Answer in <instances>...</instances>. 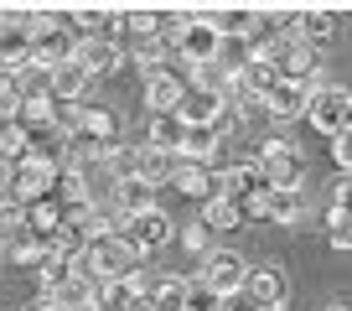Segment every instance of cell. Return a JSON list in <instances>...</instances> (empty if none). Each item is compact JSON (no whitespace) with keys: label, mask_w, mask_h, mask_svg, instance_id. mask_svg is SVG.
Listing matches in <instances>:
<instances>
[{"label":"cell","mask_w":352,"mask_h":311,"mask_svg":"<svg viewBox=\"0 0 352 311\" xmlns=\"http://www.w3.org/2000/svg\"><path fill=\"white\" fill-rule=\"evenodd\" d=\"M78 52V32L67 21V11H32L26 16V63L36 67H63Z\"/></svg>","instance_id":"cell-1"},{"label":"cell","mask_w":352,"mask_h":311,"mask_svg":"<svg viewBox=\"0 0 352 311\" xmlns=\"http://www.w3.org/2000/svg\"><path fill=\"white\" fill-rule=\"evenodd\" d=\"M52 182H57V161H47V156H32V151H26L21 161H11V167H6L0 197L16 202V208H32V202L52 197Z\"/></svg>","instance_id":"cell-2"},{"label":"cell","mask_w":352,"mask_h":311,"mask_svg":"<svg viewBox=\"0 0 352 311\" xmlns=\"http://www.w3.org/2000/svg\"><path fill=\"white\" fill-rule=\"evenodd\" d=\"M140 265V259L130 255V244H124L120 233H104V239H88L83 255L73 259V270L83 280H94V286H104V280H124L130 270Z\"/></svg>","instance_id":"cell-3"},{"label":"cell","mask_w":352,"mask_h":311,"mask_svg":"<svg viewBox=\"0 0 352 311\" xmlns=\"http://www.w3.org/2000/svg\"><path fill=\"white\" fill-rule=\"evenodd\" d=\"M259 177L270 192H300V182H306V161H300L296 140L290 135H270V140L259 145Z\"/></svg>","instance_id":"cell-4"},{"label":"cell","mask_w":352,"mask_h":311,"mask_svg":"<svg viewBox=\"0 0 352 311\" xmlns=\"http://www.w3.org/2000/svg\"><path fill=\"white\" fill-rule=\"evenodd\" d=\"M300 114H306L321 135H342L352 125V94L337 89V83H321V89L306 94V109H300Z\"/></svg>","instance_id":"cell-5"},{"label":"cell","mask_w":352,"mask_h":311,"mask_svg":"<svg viewBox=\"0 0 352 311\" xmlns=\"http://www.w3.org/2000/svg\"><path fill=\"white\" fill-rule=\"evenodd\" d=\"M120 239L130 244V255L140 259V255H151V249L171 244V239H176V223L166 218L161 208H145V213H130V218L120 223Z\"/></svg>","instance_id":"cell-6"},{"label":"cell","mask_w":352,"mask_h":311,"mask_svg":"<svg viewBox=\"0 0 352 311\" xmlns=\"http://www.w3.org/2000/svg\"><path fill=\"white\" fill-rule=\"evenodd\" d=\"M218 42H223V36L202 21V11H182V32L171 36V57L202 67V63H212V57H218Z\"/></svg>","instance_id":"cell-7"},{"label":"cell","mask_w":352,"mask_h":311,"mask_svg":"<svg viewBox=\"0 0 352 311\" xmlns=\"http://www.w3.org/2000/svg\"><path fill=\"white\" fill-rule=\"evenodd\" d=\"M243 275H249V265H243L239 249H212V255L202 259V286H208L218 301H239L243 296Z\"/></svg>","instance_id":"cell-8"},{"label":"cell","mask_w":352,"mask_h":311,"mask_svg":"<svg viewBox=\"0 0 352 311\" xmlns=\"http://www.w3.org/2000/svg\"><path fill=\"white\" fill-rule=\"evenodd\" d=\"M243 296L254 301V311L285 306V301H290V275H285V265H249V275H243Z\"/></svg>","instance_id":"cell-9"},{"label":"cell","mask_w":352,"mask_h":311,"mask_svg":"<svg viewBox=\"0 0 352 311\" xmlns=\"http://www.w3.org/2000/svg\"><path fill=\"white\" fill-rule=\"evenodd\" d=\"M73 63L83 67L88 78H99V73H120V67H124V47L114 42V36H78Z\"/></svg>","instance_id":"cell-10"},{"label":"cell","mask_w":352,"mask_h":311,"mask_svg":"<svg viewBox=\"0 0 352 311\" xmlns=\"http://www.w3.org/2000/svg\"><path fill=\"white\" fill-rule=\"evenodd\" d=\"M67 140H78L83 151L99 156L104 145L114 140V109H104V104H83V109H78V130L67 135Z\"/></svg>","instance_id":"cell-11"},{"label":"cell","mask_w":352,"mask_h":311,"mask_svg":"<svg viewBox=\"0 0 352 311\" xmlns=\"http://www.w3.org/2000/svg\"><path fill=\"white\" fill-rule=\"evenodd\" d=\"M166 187H176L182 197H192V202H208V197H218V171L202 167V161H176V171H171Z\"/></svg>","instance_id":"cell-12"},{"label":"cell","mask_w":352,"mask_h":311,"mask_svg":"<svg viewBox=\"0 0 352 311\" xmlns=\"http://www.w3.org/2000/svg\"><path fill=\"white\" fill-rule=\"evenodd\" d=\"M337 11H296L290 16V26H285V36L296 47H311V52H316V47H327L331 42V32H337Z\"/></svg>","instance_id":"cell-13"},{"label":"cell","mask_w":352,"mask_h":311,"mask_svg":"<svg viewBox=\"0 0 352 311\" xmlns=\"http://www.w3.org/2000/svg\"><path fill=\"white\" fill-rule=\"evenodd\" d=\"M182 94H187V78L176 73V67H161V73L145 78V109L151 114H176Z\"/></svg>","instance_id":"cell-14"},{"label":"cell","mask_w":352,"mask_h":311,"mask_svg":"<svg viewBox=\"0 0 352 311\" xmlns=\"http://www.w3.org/2000/svg\"><path fill=\"white\" fill-rule=\"evenodd\" d=\"M0 255H11L16 265H32V270H42L47 259H57V255H52V239H47V233H32V228L11 233V239L0 244Z\"/></svg>","instance_id":"cell-15"},{"label":"cell","mask_w":352,"mask_h":311,"mask_svg":"<svg viewBox=\"0 0 352 311\" xmlns=\"http://www.w3.org/2000/svg\"><path fill=\"white\" fill-rule=\"evenodd\" d=\"M254 192H264V177H259V167H254V161H233V167L218 171V197L243 202V197H254Z\"/></svg>","instance_id":"cell-16"},{"label":"cell","mask_w":352,"mask_h":311,"mask_svg":"<svg viewBox=\"0 0 352 311\" xmlns=\"http://www.w3.org/2000/svg\"><path fill=\"white\" fill-rule=\"evenodd\" d=\"M218 151H223V135L212 130V125H182V145H176V161H202V167H208Z\"/></svg>","instance_id":"cell-17"},{"label":"cell","mask_w":352,"mask_h":311,"mask_svg":"<svg viewBox=\"0 0 352 311\" xmlns=\"http://www.w3.org/2000/svg\"><path fill=\"white\" fill-rule=\"evenodd\" d=\"M67 21H73L78 36H114L124 26V11H109V6H78V11H67Z\"/></svg>","instance_id":"cell-18"},{"label":"cell","mask_w":352,"mask_h":311,"mask_svg":"<svg viewBox=\"0 0 352 311\" xmlns=\"http://www.w3.org/2000/svg\"><path fill=\"white\" fill-rule=\"evenodd\" d=\"M11 89L21 104H47L52 99V73L36 63H21V67H11Z\"/></svg>","instance_id":"cell-19"},{"label":"cell","mask_w":352,"mask_h":311,"mask_svg":"<svg viewBox=\"0 0 352 311\" xmlns=\"http://www.w3.org/2000/svg\"><path fill=\"white\" fill-rule=\"evenodd\" d=\"M124 57H135V67L151 78V73H161V67H171V42L155 36V32H135V47Z\"/></svg>","instance_id":"cell-20"},{"label":"cell","mask_w":352,"mask_h":311,"mask_svg":"<svg viewBox=\"0 0 352 311\" xmlns=\"http://www.w3.org/2000/svg\"><path fill=\"white\" fill-rule=\"evenodd\" d=\"M259 109L270 114L275 125H290V120H300V109H306V89H290V83H275V89L259 99Z\"/></svg>","instance_id":"cell-21"},{"label":"cell","mask_w":352,"mask_h":311,"mask_svg":"<svg viewBox=\"0 0 352 311\" xmlns=\"http://www.w3.org/2000/svg\"><path fill=\"white\" fill-rule=\"evenodd\" d=\"M171 171H176V156L151 151V145H135V177H140V182L161 187V182H171Z\"/></svg>","instance_id":"cell-22"},{"label":"cell","mask_w":352,"mask_h":311,"mask_svg":"<svg viewBox=\"0 0 352 311\" xmlns=\"http://www.w3.org/2000/svg\"><path fill=\"white\" fill-rule=\"evenodd\" d=\"M94 290H99V286H94V280H83V275L73 270V275H67V286H57L52 296H47V306H57V311H83V306H94Z\"/></svg>","instance_id":"cell-23"},{"label":"cell","mask_w":352,"mask_h":311,"mask_svg":"<svg viewBox=\"0 0 352 311\" xmlns=\"http://www.w3.org/2000/svg\"><path fill=\"white\" fill-rule=\"evenodd\" d=\"M83 89H88V73L67 57L63 67H52V99H63V104H83Z\"/></svg>","instance_id":"cell-24"},{"label":"cell","mask_w":352,"mask_h":311,"mask_svg":"<svg viewBox=\"0 0 352 311\" xmlns=\"http://www.w3.org/2000/svg\"><path fill=\"white\" fill-rule=\"evenodd\" d=\"M145 145L176 156V145H182V120H176V114H151V120H145Z\"/></svg>","instance_id":"cell-25"},{"label":"cell","mask_w":352,"mask_h":311,"mask_svg":"<svg viewBox=\"0 0 352 311\" xmlns=\"http://www.w3.org/2000/svg\"><path fill=\"white\" fill-rule=\"evenodd\" d=\"M202 228H208V233H233V228H239V202H228V197H208V202H202Z\"/></svg>","instance_id":"cell-26"},{"label":"cell","mask_w":352,"mask_h":311,"mask_svg":"<svg viewBox=\"0 0 352 311\" xmlns=\"http://www.w3.org/2000/svg\"><path fill=\"white\" fill-rule=\"evenodd\" d=\"M151 182H140V177H120V182H114V202H120V208H124V218H130V213H145V208H155V202H151Z\"/></svg>","instance_id":"cell-27"},{"label":"cell","mask_w":352,"mask_h":311,"mask_svg":"<svg viewBox=\"0 0 352 311\" xmlns=\"http://www.w3.org/2000/svg\"><path fill=\"white\" fill-rule=\"evenodd\" d=\"M182 301H187V280H176V275H161L151 290V301L145 306L151 311H182Z\"/></svg>","instance_id":"cell-28"},{"label":"cell","mask_w":352,"mask_h":311,"mask_svg":"<svg viewBox=\"0 0 352 311\" xmlns=\"http://www.w3.org/2000/svg\"><path fill=\"white\" fill-rule=\"evenodd\" d=\"M26 228H32V233H47V239H52V233L63 228V208H57V197L32 202V208H26Z\"/></svg>","instance_id":"cell-29"},{"label":"cell","mask_w":352,"mask_h":311,"mask_svg":"<svg viewBox=\"0 0 352 311\" xmlns=\"http://www.w3.org/2000/svg\"><path fill=\"white\" fill-rule=\"evenodd\" d=\"M306 218V197L300 192H270V223H300Z\"/></svg>","instance_id":"cell-30"},{"label":"cell","mask_w":352,"mask_h":311,"mask_svg":"<svg viewBox=\"0 0 352 311\" xmlns=\"http://www.w3.org/2000/svg\"><path fill=\"white\" fill-rule=\"evenodd\" d=\"M99 167H109V171H114V182H120V177H135V145L109 140V145L99 151Z\"/></svg>","instance_id":"cell-31"},{"label":"cell","mask_w":352,"mask_h":311,"mask_svg":"<svg viewBox=\"0 0 352 311\" xmlns=\"http://www.w3.org/2000/svg\"><path fill=\"white\" fill-rule=\"evenodd\" d=\"M176 239H182V249H187V255H202V259H208V255H212V233H208V228H202V223H197V218H192V223H187V228H176Z\"/></svg>","instance_id":"cell-32"},{"label":"cell","mask_w":352,"mask_h":311,"mask_svg":"<svg viewBox=\"0 0 352 311\" xmlns=\"http://www.w3.org/2000/svg\"><path fill=\"white\" fill-rule=\"evenodd\" d=\"M155 280H161V275H151V270H145V265H135L130 275H124V286H130V296H135V301H151Z\"/></svg>","instance_id":"cell-33"},{"label":"cell","mask_w":352,"mask_h":311,"mask_svg":"<svg viewBox=\"0 0 352 311\" xmlns=\"http://www.w3.org/2000/svg\"><path fill=\"white\" fill-rule=\"evenodd\" d=\"M218 306H223V301L212 296L202 280H197V286H187V301H182V311H218Z\"/></svg>","instance_id":"cell-34"},{"label":"cell","mask_w":352,"mask_h":311,"mask_svg":"<svg viewBox=\"0 0 352 311\" xmlns=\"http://www.w3.org/2000/svg\"><path fill=\"white\" fill-rule=\"evenodd\" d=\"M239 218H254V223H270V187L254 192V197L239 202Z\"/></svg>","instance_id":"cell-35"},{"label":"cell","mask_w":352,"mask_h":311,"mask_svg":"<svg viewBox=\"0 0 352 311\" xmlns=\"http://www.w3.org/2000/svg\"><path fill=\"white\" fill-rule=\"evenodd\" d=\"M327 228H331V244H337V249H347V244H352V223H347V208H331V213H327Z\"/></svg>","instance_id":"cell-36"},{"label":"cell","mask_w":352,"mask_h":311,"mask_svg":"<svg viewBox=\"0 0 352 311\" xmlns=\"http://www.w3.org/2000/svg\"><path fill=\"white\" fill-rule=\"evenodd\" d=\"M331 161H337V171H347V167H352V135H347V130L331 135Z\"/></svg>","instance_id":"cell-37"},{"label":"cell","mask_w":352,"mask_h":311,"mask_svg":"<svg viewBox=\"0 0 352 311\" xmlns=\"http://www.w3.org/2000/svg\"><path fill=\"white\" fill-rule=\"evenodd\" d=\"M347 192H352L347 171H337V182H331V208H347Z\"/></svg>","instance_id":"cell-38"},{"label":"cell","mask_w":352,"mask_h":311,"mask_svg":"<svg viewBox=\"0 0 352 311\" xmlns=\"http://www.w3.org/2000/svg\"><path fill=\"white\" fill-rule=\"evenodd\" d=\"M36 311H57V306H47V301H42V306H36Z\"/></svg>","instance_id":"cell-39"},{"label":"cell","mask_w":352,"mask_h":311,"mask_svg":"<svg viewBox=\"0 0 352 311\" xmlns=\"http://www.w3.org/2000/svg\"><path fill=\"white\" fill-rule=\"evenodd\" d=\"M135 311H151V306H145V301H140V306H135Z\"/></svg>","instance_id":"cell-40"},{"label":"cell","mask_w":352,"mask_h":311,"mask_svg":"<svg viewBox=\"0 0 352 311\" xmlns=\"http://www.w3.org/2000/svg\"><path fill=\"white\" fill-rule=\"evenodd\" d=\"M327 311H347V306H327Z\"/></svg>","instance_id":"cell-41"},{"label":"cell","mask_w":352,"mask_h":311,"mask_svg":"<svg viewBox=\"0 0 352 311\" xmlns=\"http://www.w3.org/2000/svg\"><path fill=\"white\" fill-rule=\"evenodd\" d=\"M270 311H285V306H270Z\"/></svg>","instance_id":"cell-42"},{"label":"cell","mask_w":352,"mask_h":311,"mask_svg":"<svg viewBox=\"0 0 352 311\" xmlns=\"http://www.w3.org/2000/svg\"><path fill=\"white\" fill-rule=\"evenodd\" d=\"M83 311H99V306H83Z\"/></svg>","instance_id":"cell-43"},{"label":"cell","mask_w":352,"mask_h":311,"mask_svg":"<svg viewBox=\"0 0 352 311\" xmlns=\"http://www.w3.org/2000/svg\"><path fill=\"white\" fill-rule=\"evenodd\" d=\"M218 311H223V306H218Z\"/></svg>","instance_id":"cell-44"}]
</instances>
